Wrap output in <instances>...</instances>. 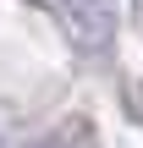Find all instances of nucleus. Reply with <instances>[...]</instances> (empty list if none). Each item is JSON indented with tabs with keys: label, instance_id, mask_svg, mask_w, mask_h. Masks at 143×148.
Segmentation results:
<instances>
[{
	"label": "nucleus",
	"instance_id": "nucleus-1",
	"mask_svg": "<svg viewBox=\"0 0 143 148\" xmlns=\"http://www.w3.org/2000/svg\"><path fill=\"white\" fill-rule=\"evenodd\" d=\"M44 148H61V143H44Z\"/></svg>",
	"mask_w": 143,
	"mask_h": 148
}]
</instances>
